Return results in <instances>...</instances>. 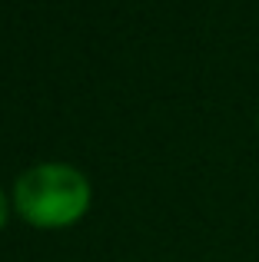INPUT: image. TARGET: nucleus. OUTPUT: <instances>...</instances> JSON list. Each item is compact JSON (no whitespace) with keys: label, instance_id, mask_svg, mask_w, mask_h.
Returning a JSON list of instances; mask_svg holds the SVG:
<instances>
[{"label":"nucleus","instance_id":"f257e3e1","mask_svg":"<svg viewBox=\"0 0 259 262\" xmlns=\"http://www.w3.org/2000/svg\"><path fill=\"white\" fill-rule=\"evenodd\" d=\"M13 216L33 229H67L90 212L93 183L73 163H37L24 169L10 189Z\"/></svg>","mask_w":259,"mask_h":262},{"label":"nucleus","instance_id":"f03ea898","mask_svg":"<svg viewBox=\"0 0 259 262\" xmlns=\"http://www.w3.org/2000/svg\"><path fill=\"white\" fill-rule=\"evenodd\" d=\"M13 216V199H10V192L0 186V229L7 226V219Z\"/></svg>","mask_w":259,"mask_h":262},{"label":"nucleus","instance_id":"7ed1b4c3","mask_svg":"<svg viewBox=\"0 0 259 262\" xmlns=\"http://www.w3.org/2000/svg\"><path fill=\"white\" fill-rule=\"evenodd\" d=\"M256 123H259V116H256Z\"/></svg>","mask_w":259,"mask_h":262}]
</instances>
